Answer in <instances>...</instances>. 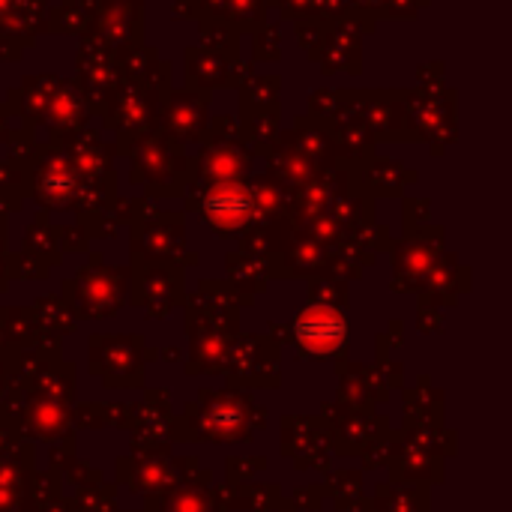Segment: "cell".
<instances>
[{
  "label": "cell",
  "mask_w": 512,
  "mask_h": 512,
  "mask_svg": "<svg viewBox=\"0 0 512 512\" xmlns=\"http://www.w3.org/2000/svg\"><path fill=\"white\" fill-rule=\"evenodd\" d=\"M297 336L312 351H333L345 336V321L330 309H309L297 321Z\"/></svg>",
  "instance_id": "6da1fadb"
}]
</instances>
